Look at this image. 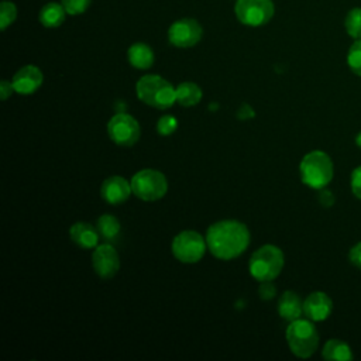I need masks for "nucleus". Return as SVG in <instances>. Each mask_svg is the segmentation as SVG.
<instances>
[{"label": "nucleus", "mask_w": 361, "mask_h": 361, "mask_svg": "<svg viewBox=\"0 0 361 361\" xmlns=\"http://www.w3.org/2000/svg\"><path fill=\"white\" fill-rule=\"evenodd\" d=\"M209 251L219 259H233L241 255L250 244L247 226L237 220H220L213 223L206 233Z\"/></svg>", "instance_id": "obj_1"}, {"label": "nucleus", "mask_w": 361, "mask_h": 361, "mask_svg": "<svg viewBox=\"0 0 361 361\" xmlns=\"http://www.w3.org/2000/svg\"><path fill=\"white\" fill-rule=\"evenodd\" d=\"M302 182L312 189L326 188L334 175V166L331 158L324 151H310L307 152L299 165Z\"/></svg>", "instance_id": "obj_2"}, {"label": "nucleus", "mask_w": 361, "mask_h": 361, "mask_svg": "<svg viewBox=\"0 0 361 361\" xmlns=\"http://www.w3.org/2000/svg\"><path fill=\"white\" fill-rule=\"evenodd\" d=\"M135 92L138 99L155 109H169L176 102V89L162 76L145 75L137 85Z\"/></svg>", "instance_id": "obj_3"}, {"label": "nucleus", "mask_w": 361, "mask_h": 361, "mask_svg": "<svg viewBox=\"0 0 361 361\" xmlns=\"http://www.w3.org/2000/svg\"><path fill=\"white\" fill-rule=\"evenodd\" d=\"M283 262L282 250L276 245L265 244L251 255L248 269L251 276L259 282L274 281L281 274Z\"/></svg>", "instance_id": "obj_4"}, {"label": "nucleus", "mask_w": 361, "mask_h": 361, "mask_svg": "<svg viewBox=\"0 0 361 361\" xmlns=\"http://www.w3.org/2000/svg\"><path fill=\"white\" fill-rule=\"evenodd\" d=\"M286 341L290 351L299 358H309L319 345V333L310 319H296L286 329Z\"/></svg>", "instance_id": "obj_5"}, {"label": "nucleus", "mask_w": 361, "mask_h": 361, "mask_svg": "<svg viewBox=\"0 0 361 361\" xmlns=\"http://www.w3.org/2000/svg\"><path fill=\"white\" fill-rule=\"evenodd\" d=\"M133 193L145 202L161 199L168 190V180L165 175L157 169H141L133 175L131 180Z\"/></svg>", "instance_id": "obj_6"}, {"label": "nucleus", "mask_w": 361, "mask_h": 361, "mask_svg": "<svg viewBox=\"0 0 361 361\" xmlns=\"http://www.w3.org/2000/svg\"><path fill=\"white\" fill-rule=\"evenodd\" d=\"M206 245V241L197 231L185 230L173 237L172 254L180 262L195 264L203 258Z\"/></svg>", "instance_id": "obj_7"}, {"label": "nucleus", "mask_w": 361, "mask_h": 361, "mask_svg": "<svg viewBox=\"0 0 361 361\" xmlns=\"http://www.w3.org/2000/svg\"><path fill=\"white\" fill-rule=\"evenodd\" d=\"M107 133L110 140L120 147L134 145L141 135L138 121L127 113L114 114L107 123Z\"/></svg>", "instance_id": "obj_8"}, {"label": "nucleus", "mask_w": 361, "mask_h": 361, "mask_svg": "<svg viewBox=\"0 0 361 361\" xmlns=\"http://www.w3.org/2000/svg\"><path fill=\"white\" fill-rule=\"evenodd\" d=\"M234 13L243 24L259 27L272 18L274 3L271 0H237Z\"/></svg>", "instance_id": "obj_9"}, {"label": "nucleus", "mask_w": 361, "mask_h": 361, "mask_svg": "<svg viewBox=\"0 0 361 361\" xmlns=\"http://www.w3.org/2000/svg\"><path fill=\"white\" fill-rule=\"evenodd\" d=\"M203 30L193 18H180L168 30V39L178 48H189L196 45L202 38Z\"/></svg>", "instance_id": "obj_10"}, {"label": "nucleus", "mask_w": 361, "mask_h": 361, "mask_svg": "<svg viewBox=\"0 0 361 361\" xmlns=\"http://www.w3.org/2000/svg\"><path fill=\"white\" fill-rule=\"evenodd\" d=\"M92 264L96 274L103 279L113 278L120 268V258L117 251L110 244H100L94 248Z\"/></svg>", "instance_id": "obj_11"}, {"label": "nucleus", "mask_w": 361, "mask_h": 361, "mask_svg": "<svg viewBox=\"0 0 361 361\" xmlns=\"http://www.w3.org/2000/svg\"><path fill=\"white\" fill-rule=\"evenodd\" d=\"M333 312V300L322 290L312 292L303 300V313L312 322H323Z\"/></svg>", "instance_id": "obj_12"}, {"label": "nucleus", "mask_w": 361, "mask_h": 361, "mask_svg": "<svg viewBox=\"0 0 361 361\" xmlns=\"http://www.w3.org/2000/svg\"><path fill=\"white\" fill-rule=\"evenodd\" d=\"M130 193H133L131 183H128L127 179H124L123 176H118V175L109 176L107 179L103 180V183L100 186L102 199L104 202H107L109 204L124 203L128 199Z\"/></svg>", "instance_id": "obj_13"}, {"label": "nucleus", "mask_w": 361, "mask_h": 361, "mask_svg": "<svg viewBox=\"0 0 361 361\" xmlns=\"http://www.w3.org/2000/svg\"><path fill=\"white\" fill-rule=\"evenodd\" d=\"M42 80H44V76L38 66L25 65L16 72L11 82L14 86V92L20 94H31L39 89V86L42 85Z\"/></svg>", "instance_id": "obj_14"}, {"label": "nucleus", "mask_w": 361, "mask_h": 361, "mask_svg": "<svg viewBox=\"0 0 361 361\" xmlns=\"http://www.w3.org/2000/svg\"><path fill=\"white\" fill-rule=\"evenodd\" d=\"M69 235L72 241L83 250L96 248L100 237L97 228H94L92 224L85 221H78L72 224L69 228Z\"/></svg>", "instance_id": "obj_15"}, {"label": "nucleus", "mask_w": 361, "mask_h": 361, "mask_svg": "<svg viewBox=\"0 0 361 361\" xmlns=\"http://www.w3.org/2000/svg\"><path fill=\"white\" fill-rule=\"evenodd\" d=\"M278 313L282 319H285L288 322H293L302 316L303 302L295 292L286 290L279 296Z\"/></svg>", "instance_id": "obj_16"}, {"label": "nucleus", "mask_w": 361, "mask_h": 361, "mask_svg": "<svg viewBox=\"0 0 361 361\" xmlns=\"http://www.w3.org/2000/svg\"><path fill=\"white\" fill-rule=\"evenodd\" d=\"M322 357L327 361H351L354 358V354L345 341L338 338H330L323 345Z\"/></svg>", "instance_id": "obj_17"}, {"label": "nucleus", "mask_w": 361, "mask_h": 361, "mask_svg": "<svg viewBox=\"0 0 361 361\" xmlns=\"http://www.w3.org/2000/svg\"><path fill=\"white\" fill-rule=\"evenodd\" d=\"M128 61L131 66L137 69H148L154 63V52L149 45L144 42H135L128 48Z\"/></svg>", "instance_id": "obj_18"}, {"label": "nucleus", "mask_w": 361, "mask_h": 361, "mask_svg": "<svg viewBox=\"0 0 361 361\" xmlns=\"http://www.w3.org/2000/svg\"><path fill=\"white\" fill-rule=\"evenodd\" d=\"M65 8L58 3H48L39 11V21L47 28H56L65 20Z\"/></svg>", "instance_id": "obj_19"}, {"label": "nucleus", "mask_w": 361, "mask_h": 361, "mask_svg": "<svg viewBox=\"0 0 361 361\" xmlns=\"http://www.w3.org/2000/svg\"><path fill=\"white\" fill-rule=\"evenodd\" d=\"M175 89H176V102L180 106L190 107L197 104L202 100V96H203L202 89L193 82H183L178 85Z\"/></svg>", "instance_id": "obj_20"}, {"label": "nucleus", "mask_w": 361, "mask_h": 361, "mask_svg": "<svg viewBox=\"0 0 361 361\" xmlns=\"http://www.w3.org/2000/svg\"><path fill=\"white\" fill-rule=\"evenodd\" d=\"M97 231L106 241L114 240L120 233V221L111 214H102L97 219Z\"/></svg>", "instance_id": "obj_21"}, {"label": "nucleus", "mask_w": 361, "mask_h": 361, "mask_svg": "<svg viewBox=\"0 0 361 361\" xmlns=\"http://www.w3.org/2000/svg\"><path fill=\"white\" fill-rule=\"evenodd\" d=\"M344 28L351 38L354 39L361 38V8L360 7L351 8L347 13L344 20Z\"/></svg>", "instance_id": "obj_22"}, {"label": "nucleus", "mask_w": 361, "mask_h": 361, "mask_svg": "<svg viewBox=\"0 0 361 361\" xmlns=\"http://www.w3.org/2000/svg\"><path fill=\"white\" fill-rule=\"evenodd\" d=\"M347 65L354 75L361 78V38L351 44L347 52Z\"/></svg>", "instance_id": "obj_23"}, {"label": "nucleus", "mask_w": 361, "mask_h": 361, "mask_svg": "<svg viewBox=\"0 0 361 361\" xmlns=\"http://www.w3.org/2000/svg\"><path fill=\"white\" fill-rule=\"evenodd\" d=\"M17 17V8L11 1H3L0 6V28L6 30Z\"/></svg>", "instance_id": "obj_24"}, {"label": "nucleus", "mask_w": 361, "mask_h": 361, "mask_svg": "<svg viewBox=\"0 0 361 361\" xmlns=\"http://www.w3.org/2000/svg\"><path fill=\"white\" fill-rule=\"evenodd\" d=\"M176 127H178V120L169 114L162 116L157 123V131L164 137L171 135L176 130Z\"/></svg>", "instance_id": "obj_25"}, {"label": "nucleus", "mask_w": 361, "mask_h": 361, "mask_svg": "<svg viewBox=\"0 0 361 361\" xmlns=\"http://www.w3.org/2000/svg\"><path fill=\"white\" fill-rule=\"evenodd\" d=\"M90 4V0H62V6L65 11L71 16H76L83 13Z\"/></svg>", "instance_id": "obj_26"}, {"label": "nucleus", "mask_w": 361, "mask_h": 361, "mask_svg": "<svg viewBox=\"0 0 361 361\" xmlns=\"http://www.w3.org/2000/svg\"><path fill=\"white\" fill-rule=\"evenodd\" d=\"M350 186L353 195L361 200V165L354 168L350 178Z\"/></svg>", "instance_id": "obj_27"}, {"label": "nucleus", "mask_w": 361, "mask_h": 361, "mask_svg": "<svg viewBox=\"0 0 361 361\" xmlns=\"http://www.w3.org/2000/svg\"><path fill=\"white\" fill-rule=\"evenodd\" d=\"M275 293H276V288H275V285L272 283V281H264V282H261V285H259V288H258V295H259L261 299L269 300V299H272V298L275 296Z\"/></svg>", "instance_id": "obj_28"}, {"label": "nucleus", "mask_w": 361, "mask_h": 361, "mask_svg": "<svg viewBox=\"0 0 361 361\" xmlns=\"http://www.w3.org/2000/svg\"><path fill=\"white\" fill-rule=\"evenodd\" d=\"M348 259L350 262L357 267L358 269H361V241L354 244L351 248H350V252H348Z\"/></svg>", "instance_id": "obj_29"}, {"label": "nucleus", "mask_w": 361, "mask_h": 361, "mask_svg": "<svg viewBox=\"0 0 361 361\" xmlns=\"http://www.w3.org/2000/svg\"><path fill=\"white\" fill-rule=\"evenodd\" d=\"M317 199H319V202L323 207H330V206L334 204V195L330 190L324 189V188L320 189Z\"/></svg>", "instance_id": "obj_30"}, {"label": "nucleus", "mask_w": 361, "mask_h": 361, "mask_svg": "<svg viewBox=\"0 0 361 361\" xmlns=\"http://www.w3.org/2000/svg\"><path fill=\"white\" fill-rule=\"evenodd\" d=\"M254 116H255V111H254V109H252L250 104H247V103H243V104L240 106V109L237 110V117H238L240 120L252 118Z\"/></svg>", "instance_id": "obj_31"}, {"label": "nucleus", "mask_w": 361, "mask_h": 361, "mask_svg": "<svg viewBox=\"0 0 361 361\" xmlns=\"http://www.w3.org/2000/svg\"><path fill=\"white\" fill-rule=\"evenodd\" d=\"M13 92H14L13 82H8L6 79L0 82V97H1V100H7L11 96Z\"/></svg>", "instance_id": "obj_32"}, {"label": "nucleus", "mask_w": 361, "mask_h": 361, "mask_svg": "<svg viewBox=\"0 0 361 361\" xmlns=\"http://www.w3.org/2000/svg\"><path fill=\"white\" fill-rule=\"evenodd\" d=\"M355 144H357V145L361 148V131H360V133L355 135Z\"/></svg>", "instance_id": "obj_33"}]
</instances>
